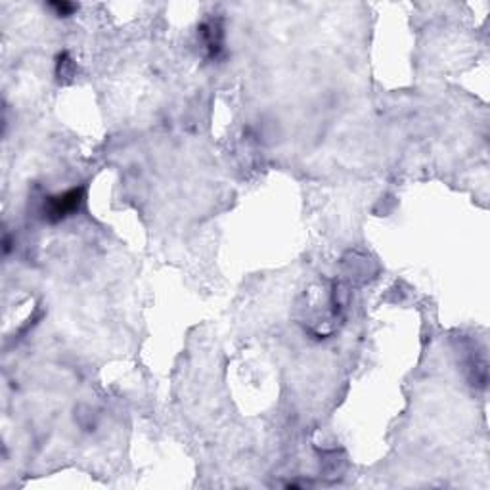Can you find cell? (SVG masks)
Instances as JSON below:
<instances>
[{
  "label": "cell",
  "instance_id": "cell-1",
  "mask_svg": "<svg viewBox=\"0 0 490 490\" xmlns=\"http://www.w3.org/2000/svg\"><path fill=\"white\" fill-rule=\"evenodd\" d=\"M83 192L81 190H71L68 194H63L60 198H56L50 203V215H56V218L69 215L71 211H75L81 203Z\"/></svg>",
  "mask_w": 490,
  "mask_h": 490
}]
</instances>
